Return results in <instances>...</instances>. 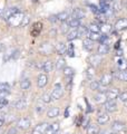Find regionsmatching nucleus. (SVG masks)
I'll return each mask as SVG.
<instances>
[{
    "instance_id": "1",
    "label": "nucleus",
    "mask_w": 127,
    "mask_h": 134,
    "mask_svg": "<svg viewBox=\"0 0 127 134\" xmlns=\"http://www.w3.org/2000/svg\"><path fill=\"white\" fill-rule=\"evenodd\" d=\"M24 14L22 12H20L18 11L17 14H15L14 16H11L9 19L7 20V23L10 25V26L12 27H19L20 25H21V21H22V18H24Z\"/></svg>"
},
{
    "instance_id": "12",
    "label": "nucleus",
    "mask_w": 127,
    "mask_h": 134,
    "mask_svg": "<svg viewBox=\"0 0 127 134\" xmlns=\"http://www.w3.org/2000/svg\"><path fill=\"white\" fill-rule=\"evenodd\" d=\"M114 28L116 29V30H124V29H127V19L126 18H120L118 19L115 26H114Z\"/></svg>"
},
{
    "instance_id": "5",
    "label": "nucleus",
    "mask_w": 127,
    "mask_h": 134,
    "mask_svg": "<svg viewBox=\"0 0 127 134\" xmlns=\"http://www.w3.org/2000/svg\"><path fill=\"white\" fill-rule=\"evenodd\" d=\"M104 108L107 113H113V112H116L117 111V103L116 100H111V99H107L106 102L104 103Z\"/></svg>"
},
{
    "instance_id": "28",
    "label": "nucleus",
    "mask_w": 127,
    "mask_h": 134,
    "mask_svg": "<svg viewBox=\"0 0 127 134\" xmlns=\"http://www.w3.org/2000/svg\"><path fill=\"white\" fill-rule=\"evenodd\" d=\"M77 30H78V37H84V36H87L88 37L89 30H88V27L87 26H83V25H80V26L77 28Z\"/></svg>"
},
{
    "instance_id": "36",
    "label": "nucleus",
    "mask_w": 127,
    "mask_h": 134,
    "mask_svg": "<svg viewBox=\"0 0 127 134\" xmlns=\"http://www.w3.org/2000/svg\"><path fill=\"white\" fill-rule=\"evenodd\" d=\"M41 23H36L35 25H33V29H32V31H31V34L33 36H37V35H39V32H40V30H41Z\"/></svg>"
},
{
    "instance_id": "17",
    "label": "nucleus",
    "mask_w": 127,
    "mask_h": 134,
    "mask_svg": "<svg viewBox=\"0 0 127 134\" xmlns=\"http://www.w3.org/2000/svg\"><path fill=\"white\" fill-rule=\"evenodd\" d=\"M53 50H54V47L50 44H42L41 45V47H40V52L44 54V55H50V54L53 53Z\"/></svg>"
},
{
    "instance_id": "49",
    "label": "nucleus",
    "mask_w": 127,
    "mask_h": 134,
    "mask_svg": "<svg viewBox=\"0 0 127 134\" xmlns=\"http://www.w3.org/2000/svg\"><path fill=\"white\" fill-rule=\"evenodd\" d=\"M8 104H9V102H8L7 98H3V99H0V110H3L5 107L8 106Z\"/></svg>"
},
{
    "instance_id": "25",
    "label": "nucleus",
    "mask_w": 127,
    "mask_h": 134,
    "mask_svg": "<svg viewBox=\"0 0 127 134\" xmlns=\"http://www.w3.org/2000/svg\"><path fill=\"white\" fill-rule=\"evenodd\" d=\"M83 47H84L85 50H87V52H90V50L93 49V47H94V41L87 37V38L84 39V41H83Z\"/></svg>"
},
{
    "instance_id": "18",
    "label": "nucleus",
    "mask_w": 127,
    "mask_h": 134,
    "mask_svg": "<svg viewBox=\"0 0 127 134\" xmlns=\"http://www.w3.org/2000/svg\"><path fill=\"white\" fill-rule=\"evenodd\" d=\"M85 16H86V14H85V11L82 9V8H76V9H74L73 16H71V17H73V18L82 20L83 18H85Z\"/></svg>"
},
{
    "instance_id": "51",
    "label": "nucleus",
    "mask_w": 127,
    "mask_h": 134,
    "mask_svg": "<svg viewBox=\"0 0 127 134\" xmlns=\"http://www.w3.org/2000/svg\"><path fill=\"white\" fill-rule=\"evenodd\" d=\"M10 94V91H2L0 92V99H3V98H7Z\"/></svg>"
},
{
    "instance_id": "15",
    "label": "nucleus",
    "mask_w": 127,
    "mask_h": 134,
    "mask_svg": "<svg viewBox=\"0 0 127 134\" xmlns=\"http://www.w3.org/2000/svg\"><path fill=\"white\" fill-rule=\"evenodd\" d=\"M86 131H87V134H98L100 130H99V126L97 124L89 123L88 126L86 127Z\"/></svg>"
},
{
    "instance_id": "55",
    "label": "nucleus",
    "mask_w": 127,
    "mask_h": 134,
    "mask_svg": "<svg viewBox=\"0 0 127 134\" xmlns=\"http://www.w3.org/2000/svg\"><path fill=\"white\" fill-rule=\"evenodd\" d=\"M3 124H5V120L0 119V127H2V126H3Z\"/></svg>"
},
{
    "instance_id": "61",
    "label": "nucleus",
    "mask_w": 127,
    "mask_h": 134,
    "mask_svg": "<svg viewBox=\"0 0 127 134\" xmlns=\"http://www.w3.org/2000/svg\"><path fill=\"white\" fill-rule=\"evenodd\" d=\"M54 134H60V133H58V132H56V133H54Z\"/></svg>"
},
{
    "instance_id": "26",
    "label": "nucleus",
    "mask_w": 127,
    "mask_h": 134,
    "mask_svg": "<svg viewBox=\"0 0 127 134\" xmlns=\"http://www.w3.org/2000/svg\"><path fill=\"white\" fill-rule=\"evenodd\" d=\"M57 18H58V21H61V23H65L68 20L69 18V11L68 10H63L61 12H59L57 15Z\"/></svg>"
},
{
    "instance_id": "37",
    "label": "nucleus",
    "mask_w": 127,
    "mask_h": 134,
    "mask_svg": "<svg viewBox=\"0 0 127 134\" xmlns=\"http://www.w3.org/2000/svg\"><path fill=\"white\" fill-rule=\"evenodd\" d=\"M100 30H101V32L103 34H107L112 30V26L111 25H108V24H106V23H104V24H101L100 25Z\"/></svg>"
},
{
    "instance_id": "45",
    "label": "nucleus",
    "mask_w": 127,
    "mask_h": 134,
    "mask_svg": "<svg viewBox=\"0 0 127 134\" xmlns=\"http://www.w3.org/2000/svg\"><path fill=\"white\" fill-rule=\"evenodd\" d=\"M118 98H119L120 102H123L124 104H126L127 105V91L123 92V93L119 94V96H118Z\"/></svg>"
},
{
    "instance_id": "22",
    "label": "nucleus",
    "mask_w": 127,
    "mask_h": 134,
    "mask_svg": "<svg viewBox=\"0 0 127 134\" xmlns=\"http://www.w3.org/2000/svg\"><path fill=\"white\" fill-rule=\"evenodd\" d=\"M76 38H78V30H77V29H70V30L67 32L66 39L68 41H73Z\"/></svg>"
},
{
    "instance_id": "48",
    "label": "nucleus",
    "mask_w": 127,
    "mask_h": 134,
    "mask_svg": "<svg viewBox=\"0 0 127 134\" xmlns=\"http://www.w3.org/2000/svg\"><path fill=\"white\" fill-rule=\"evenodd\" d=\"M67 54L69 57H74L75 56V52H74V46L73 44H69V47L67 48Z\"/></svg>"
},
{
    "instance_id": "8",
    "label": "nucleus",
    "mask_w": 127,
    "mask_h": 134,
    "mask_svg": "<svg viewBox=\"0 0 127 134\" xmlns=\"http://www.w3.org/2000/svg\"><path fill=\"white\" fill-rule=\"evenodd\" d=\"M119 90L114 87V88H111L106 92V95H107V99H111V100H116L119 96Z\"/></svg>"
},
{
    "instance_id": "4",
    "label": "nucleus",
    "mask_w": 127,
    "mask_h": 134,
    "mask_svg": "<svg viewBox=\"0 0 127 134\" xmlns=\"http://www.w3.org/2000/svg\"><path fill=\"white\" fill-rule=\"evenodd\" d=\"M19 10V8H17V7H10V8H7V9L3 10V12L1 14V17H2V19H5V20H8L10 18L11 16H14L15 14H17Z\"/></svg>"
},
{
    "instance_id": "13",
    "label": "nucleus",
    "mask_w": 127,
    "mask_h": 134,
    "mask_svg": "<svg viewBox=\"0 0 127 134\" xmlns=\"http://www.w3.org/2000/svg\"><path fill=\"white\" fill-rule=\"evenodd\" d=\"M94 100L97 104H104L106 100H107V95H106V93H104V92H99V93H97L95 95Z\"/></svg>"
},
{
    "instance_id": "47",
    "label": "nucleus",
    "mask_w": 127,
    "mask_h": 134,
    "mask_svg": "<svg viewBox=\"0 0 127 134\" xmlns=\"http://www.w3.org/2000/svg\"><path fill=\"white\" fill-rule=\"evenodd\" d=\"M69 25H68V23H62V25H61V32L62 34H67L69 31Z\"/></svg>"
},
{
    "instance_id": "44",
    "label": "nucleus",
    "mask_w": 127,
    "mask_h": 134,
    "mask_svg": "<svg viewBox=\"0 0 127 134\" xmlns=\"http://www.w3.org/2000/svg\"><path fill=\"white\" fill-rule=\"evenodd\" d=\"M2 91H10V85L7 82H0V92Z\"/></svg>"
},
{
    "instance_id": "33",
    "label": "nucleus",
    "mask_w": 127,
    "mask_h": 134,
    "mask_svg": "<svg viewBox=\"0 0 127 134\" xmlns=\"http://www.w3.org/2000/svg\"><path fill=\"white\" fill-rule=\"evenodd\" d=\"M66 67V60L63 59L62 57L58 58L57 59V63H56V69L57 70H62L63 68Z\"/></svg>"
},
{
    "instance_id": "54",
    "label": "nucleus",
    "mask_w": 127,
    "mask_h": 134,
    "mask_svg": "<svg viewBox=\"0 0 127 134\" xmlns=\"http://www.w3.org/2000/svg\"><path fill=\"white\" fill-rule=\"evenodd\" d=\"M88 124H89V123H88V119H87V117H86V119H85V120L83 121V123H82V125H83V126H84V127H87V126H88Z\"/></svg>"
},
{
    "instance_id": "40",
    "label": "nucleus",
    "mask_w": 127,
    "mask_h": 134,
    "mask_svg": "<svg viewBox=\"0 0 127 134\" xmlns=\"http://www.w3.org/2000/svg\"><path fill=\"white\" fill-rule=\"evenodd\" d=\"M117 78L119 79V81L127 82V70H120V72L117 74Z\"/></svg>"
},
{
    "instance_id": "11",
    "label": "nucleus",
    "mask_w": 127,
    "mask_h": 134,
    "mask_svg": "<svg viewBox=\"0 0 127 134\" xmlns=\"http://www.w3.org/2000/svg\"><path fill=\"white\" fill-rule=\"evenodd\" d=\"M108 121H109V115L107 112H101L97 116V123L99 125H104L106 123H108Z\"/></svg>"
},
{
    "instance_id": "21",
    "label": "nucleus",
    "mask_w": 127,
    "mask_h": 134,
    "mask_svg": "<svg viewBox=\"0 0 127 134\" xmlns=\"http://www.w3.org/2000/svg\"><path fill=\"white\" fill-rule=\"evenodd\" d=\"M59 113H60V110H59V107H56L54 106L51 108H49L48 112H47V116L49 119H55V117H57L59 115Z\"/></svg>"
},
{
    "instance_id": "6",
    "label": "nucleus",
    "mask_w": 127,
    "mask_h": 134,
    "mask_svg": "<svg viewBox=\"0 0 127 134\" xmlns=\"http://www.w3.org/2000/svg\"><path fill=\"white\" fill-rule=\"evenodd\" d=\"M113 82V74L111 73H105L101 75V77L99 79V83H100V85L101 86H108V85H111V83Z\"/></svg>"
},
{
    "instance_id": "23",
    "label": "nucleus",
    "mask_w": 127,
    "mask_h": 134,
    "mask_svg": "<svg viewBox=\"0 0 127 134\" xmlns=\"http://www.w3.org/2000/svg\"><path fill=\"white\" fill-rule=\"evenodd\" d=\"M101 56L98 55V54H96V55H91L89 57V62H90V64L93 65V67L94 66H98L100 63H101Z\"/></svg>"
},
{
    "instance_id": "53",
    "label": "nucleus",
    "mask_w": 127,
    "mask_h": 134,
    "mask_svg": "<svg viewBox=\"0 0 127 134\" xmlns=\"http://www.w3.org/2000/svg\"><path fill=\"white\" fill-rule=\"evenodd\" d=\"M113 132L111 131V130H103V131H99L98 134H112Z\"/></svg>"
},
{
    "instance_id": "30",
    "label": "nucleus",
    "mask_w": 127,
    "mask_h": 134,
    "mask_svg": "<svg viewBox=\"0 0 127 134\" xmlns=\"http://www.w3.org/2000/svg\"><path fill=\"white\" fill-rule=\"evenodd\" d=\"M100 83L99 81H95V79H91L90 81V84H89V88L90 91L95 92V91H100Z\"/></svg>"
},
{
    "instance_id": "46",
    "label": "nucleus",
    "mask_w": 127,
    "mask_h": 134,
    "mask_svg": "<svg viewBox=\"0 0 127 134\" xmlns=\"http://www.w3.org/2000/svg\"><path fill=\"white\" fill-rule=\"evenodd\" d=\"M29 21H30V17H29L28 15H25V16H24V18H22V21H21L20 27H25V26H27V25L29 24Z\"/></svg>"
},
{
    "instance_id": "42",
    "label": "nucleus",
    "mask_w": 127,
    "mask_h": 134,
    "mask_svg": "<svg viewBox=\"0 0 127 134\" xmlns=\"http://www.w3.org/2000/svg\"><path fill=\"white\" fill-rule=\"evenodd\" d=\"M88 38L91 39L93 41H97V40H99L100 38V35H99V32H90L88 34Z\"/></svg>"
},
{
    "instance_id": "57",
    "label": "nucleus",
    "mask_w": 127,
    "mask_h": 134,
    "mask_svg": "<svg viewBox=\"0 0 127 134\" xmlns=\"http://www.w3.org/2000/svg\"><path fill=\"white\" fill-rule=\"evenodd\" d=\"M117 55H118V56H122V55H123V50H122V49L117 52Z\"/></svg>"
},
{
    "instance_id": "7",
    "label": "nucleus",
    "mask_w": 127,
    "mask_h": 134,
    "mask_svg": "<svg viewBox=\"0 0 127 134\" xmlns=\"http://www.w3.org/2000/svg\"><path fill=\"white\" fill-rule=\"evenodd\" d=\"M48 126H49V124L46 123V122L37 124L36 126L33 127V130H32V134H45L46 130L48 129Z\"/></svg>"
},
{
    "instance_id": "62",
    "label": "nucleus",
    "mask_w": 127,
    "mask_h": 134,
    "mask_svg": "<svg viewBox=\"0 0 127 134\" xmlns=\"http://www.w3.org/2000/svg\"><path fill=\"white\" fill-rule=\"evenodd\" d=\"M126 70H127V69H126Z\"/></svg>"
},
{
    "instance_id": "34",
    "label": "nucleus",
    "mask_w": 127,
    "mask_h": 134,
    "mask_svg": "<svg viewBox=\"0 0 127 134\" xmlns=\"http://www.w3.org/2000/svg\"><path fill=\"white\" fill-rule=\"evenodd\" d=\"M88 30L90 32H100V25L96 24V23H91L88 26Z\"/></svg>"
},
{
    "instance_id": "50",
    "label": "nucleus",
    "mask_w": 127,
    "mask_h": 134,
    "mask_svg": "<svg viewBox=\"0 0 127 134\" xmlns=\"http://www.w3.org/2000/svg\"><path fill=\"white\" fill-rule=\"evenodd\" d=\"M18 127L17 126H11L9 130L7 131V134H18Z\"/></svg>"
},
{
    "instance_id": "31",
    "label": "nucleus",
    "mask_w": 127,
    "mask_h": 134,
    "mask_svg": "<svg viewBox=\"0 0 127 134\" xmlns=\"http://www.w3.org/2000/svg\"><path fill=\"white\" fill-rule=\"evenodd\" d=\"M56 50H57V53L59 54V55H63V54L67 53V47L63 43H58L56 45Z\"/></svg>"
},
{
    "instance_id": "32",
    "label": "nucleus",
    "mask_w": 127,
    "mask_h": 134,
    "mask_svg": "<svg viewBox=\"0 0 127 134\" xmlns=\"http://www.w3.org/2000/svg\"><path fill=\"white\" fill-rule=\"evenodd\" d=\"M117 67L119 70H126L127 69V60L124 58H119L117 60Z\"/></svg>"
},
{
    "instance_id": "20",
    "label": "nucleus",
    "mask_w": 127,
    "mask_h": 134,
    "mask_svg": "<svg viewBox=\"0 0 127 134\" xmlns=\"http://www.w3.org/2000/svg\"><path fill=\"white\" fill-rule=\"evenodd\" d=\"M59 123H57V122H55V123H53V124H49V126H48V129L46 130V133L45 134H54V133H56V132H58L59 131Z\"/></svg>"
},
{
    "instance_id": "56",
    "label": "nucleus",
    "mask_w": 127,
    "mask_h": 134,
    "mask_svg": "<svg viewBox=\"0 0 127 134\" xmlns=\"http://www.w3.org/2000/svg\"><path fill=\"white\" fill-rule=\"evenodd\" d=\"M123 7H125V8H127V0H124L123 1V5H122Z\"/></svg>"
},
{
    "instance_id": "27",
    "label": "nucleus",
    "mask_w": 127,
    "mask_h": 134,
    "mask_svg": "<svg viewBox=\"0 0 127 134\" xmlns=\"http://www.w3.org/2000/svg\"><path fill=\"white\" fill-rule=\"evenodd\" d=\"M53 69H54V64H53V62L51 60H46L44 63V66H42V70L47 74V73H50V72H53Z\"/></svg>"
},
{
    "instance_id": "24",
    "label": "nucleus",
    "mask_w": 127,
    "mask_h": 134,
    "mask_svg": "<svg viewBox=\"0 0 127 134\" xmlns=\"http://www.w3.org/2000/svg\"><path fill=\"white\" fill-rule=\"evenodd\" d=\"M68 25H69V27L71 29H77L80 25H82V20H79V19H76V18H73L71 17L70 19H68Z\"/></svg>"
},
{
    "instance_id": "60",
    "label": "nucleus",
    "mask_w": 127,
    "mask_h": 134,
    "mask_svg": "<svg viewBox=\"0 0 127 134\" xmlns=\"http://www.w3.org/2000/svg\"><path fill=\"white\" fill-rule=\"evenodd\" d=\"M112 134H118V133H117V132H113Z\"/></svg>"
},
{
    "instance_id": "9",
    "label": "nucleus",
    "mask_w": 127,
    "mask_h": 134,
    "mask_svg": "<svg viewBox=\"0 0 127 134\" xmlns=\"http://www.w3.org/2000/svg\"><path fill=\"white\" fill-rule=\"evenodd\" d=\"M48 83V76L46 73H42V74H39L38 76V79H37V85L39 88H44V87L47 85Z\"/></svg>"
},
{
    "instance_id": "29",
    "label": "nucleus",
    "mask_w": 127,
    "mask_h": 134,
    "mask_svg": "<svg viewBox=\"0 0 127 134\" xmlns=\"http://www.w3.org/2000/svg\"><path fill=\"white\" fill-rule=\"evenodd\" d=\"M30 86H31V82H30V79L29 78H25V79H22V81L20 82V88L24 90V91L29 90L30 88Z\"/></svg>"
},
{
    "instance_id": "39",
    "label": "nucleus",
    "mask_w": 127,
    "mask_h": 134,
    "mask_svg": "<svg viewBox=\"0 0 127 134\" xmlns=\"http://www.w3.org/2000/svg\"><path fill=\"white\" fill-rule=\"evenodd\" d=\"M86 76H87L88 79H90V81L94 78V76H95V69H94V67H88L87 70H86Z\"/></svg>"
},
{
    "instance_id": "43",
    "label": "nucleus",
    "mask_w": 127,
    "mask_h": 134,
    "mask_svg": "<svg viewBox=\"0 0 127 134\" xmlns=\"http://www.w3.org/2000/svg\"><path fill=\"white\" fill-rule=\"evenodd\" d=\"M44 104H45V103L41 100V102H39V103H38L37 105H36V112L38 113V114H41V113L45 111V105H44Z\"/></svg>"
},
{
    "instance_id": "35",
    "label": "nucleus",
    "mask_w": 127,
    "mask_h": 134,
    "mask_svg": "<svg viewBox=\"0 0 127 134\" xmlns=\"http://www.w3.org/2000/svg\"><path fill=\"white\" fill-rule=\"evenodd\" d=\"M62 70H63V75H65V77L74 76V74H75V69L73 68V67H69V66H66Z\"/></svg>"
},
{
    "instance_id": "52",
    "label": "nucleus",
    "mask_w": 127,
    "mask_h": 134,
    "mask_svg": "<svg viewBox=\"0 0 127 134\" xmlns=\"http://www.w3.org/2000/svg\"><path fill=\"white\" fill-rule=\"evenodd\" d=\"M48 19H49V21H50V23H53V24H55V23H57V21H58L57 15H53V16H50Z\"/></svg>"
},
{
    "instance_id": "59",
    "label": "nucleus",
    "mask_w": 127,
    "mask_h": 134,
    "mask_svg": "<svg viewBox=\"0 0 127 134\" xmlns=\"http://www.w3.org/2000/svg\"><path fill=\"white\" fill-rule=\"evenodd\" d=\"M108 2H114V1H116V0H107Z\"/></svg>"
},
{
    "instance_id": "14",
    "label": "nucleus",
    "mask_w": 127,
    "mask_h": 134,
    "mask_svg": "<svg viewBox=\"0 0 127 134\" xmlns=\"http://www.w3.org/2000/svg\"><path fill=\"white\" fill-rule=\"evenodd\" d=\"M109 52V47H108V45L104 43V44H100L98 46V48H97V54L100 56H105V55H107Z\"/></svg>"
},
{
    "instance_id": "38",
    "label": "nucleus",
    "mask_w": 127,
    "mask_h": 134,
    "mask_svg": "<svg viewBox=\"0 0 127 134\" xmlns=\"http://www.w3.org/2000/svg\"><path fill=\"white\" fill-rule=\"evenodd\" d=\"M122 3H119V1H114V2H112V9L114 10V12H118V11H120L122 10Z\"/></svg>"
},
{
    "instance_id": "3",
    "label": "nucleus",
    "mask_w": 127,
    "mask_h": 134,
    "mask_svg": "<svg viewBox=\"0 0 127 134\" xmlns=\"http://www.w3.org/2000/svg\"><path fill=\"white\" fill-rule=\"evenodd\" d=\"M17 127H18L19 130H22V131H26V130H28L29 127H30L31 125V121L28 119V117H21V119H19L18 121H17Z\"/></svg>"
},
{
    "instance_id": "58",
    "label": "nucleus",
    "mask_w": 127,
    "mask_h": 134,
    "mask_svg": "<svg viewBox=\"0 0 127 134\" xmlns=\"http://www.w3.org/2000/svg\"><path fill=\"white\" fill-rule=\"evenodd\" d=\"M3 49H5V47H3V45H2V44H0V52H2Z\"/></svg>"
},
{
    "instance_id": "10",
    "label": "nucleus",
    "mask_w": 127,
    "mask_h": 134,
    "mask_svg": "<svg viewBox=\"0 0 127 134\" xmlns=\"http://www.w3.org/2000/svg\"><path fill=\"white\" fill-rule=\"evenodd\" d=\"M125 126L126 125L124 122H122V121H115V122H113V124H112V131L119 133L122 131H124Z\"/></svg>"
},
{
    "instance_id": "16",
    "label": "nucleus",
    "mask_w": 127,
    "mask_h": 134,
    "mask_svg": "<svg viewBox=\"0 0 127 134\" xmlns=\"http://www.w3.org/2000/svg\"><path fill=\"white\" fill-rule=\"evenodd\" d=\"M27 107V100L25 98H19L18 100L15 102V108L18 111H21V110H25Z\"/></svg>"
},
{
    "instance_id": "19",
    "label": "nucleus",
    "mask_w": 127,
    "mask_h": 134,
    "mask_svg": "<svg viewBox=\"0 0 127 134\" xmlns=\"http://www.w3.org/2000/svg\"><path fill=\"white\" fill-rule=\"evenodd\" d=\"M111 7H112L111 2H108L107 0H100L99 1V10H100L101 14H105Z\"/></svg>"
},
{
    "instance_id": "2",
    "label": "nucleus",
    "mask_w": 127,
    "mask_h": 134,
    "mask_svg": "<svg viewBox=\"0 0 127 134\" xmlns=\"http://www.w3.org/2000/svg\"><path fill=\"white\" fill-rule=\"evenodd\" d=\"M50 94H51V98L54 100L60 99L62 97V95H63V88H62L61 84L60 83H56V84H55L54 90H53V92Z\"/></svg>"
},
{
    "instance_id": "41",
    "label": "nucleus",
    "mask_w": 127,
    "mask_h": 134,
    "mask_svg": "<svg viewBox=\"0 0 127 134\" xmlns=\"http://www.w3.org/2000/svg\"><path fill=\"white\" fill-rule=\"evenodd\" d=\"M41 100H42V102H44L45 104H49V103L53 100V98H51V94L45 93L44 95L41 96Z\"/></svg>"
}]
</instances>
